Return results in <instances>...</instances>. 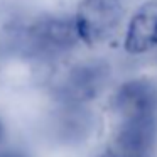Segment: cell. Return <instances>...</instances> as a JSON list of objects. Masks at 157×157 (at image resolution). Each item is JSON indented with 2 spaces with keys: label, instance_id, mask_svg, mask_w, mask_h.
<instances>
[{
  "label": "cell",
  "instance_id": "cell-1",
  "mask_svg": "<svg viewBox=\"0 0 157 157\" xmlns=\"http://www.w3.org/2000/svg\"><path fill=\"white\" fill-rule=\"evenodd\" d=\"M122 15L118 0H81L73 19L78 39L88 48L103 44L115 34Z\"/></svg>",
  "mask_w": 157,
  "mask_h": 157
},
{
  "label": "cell",
  "instance_id": "cell-2",
  "mask_svg": "<svg viewBox=\"0 0 157 157\" xmlns=\"http://www.w3.org/2000/svg\"><path fill=\"white\" fill-rule=\"evenodd\" d=\"M32 48L44 54H58L71 49L79 41L75 21L69 17H46L29 27Z\"/></svg>",
  "mask_w": 157,
  "mask_h": 157
},
{
  "label": "cell",
  "instance_id": "cell-3",
  "mask_svg": "<svg viewBox=\"0 0 157 157\" xmlns=\"http://www.w3.org/2000/svg\"><path fill=\"white\" fill-rule=\"evenodd\" d=\"M115 112L122 120L155 117L157 88L145 79H132L123 83L113 98Z\"/></svg>",
  "mask_w": 157,
  "mask_h": 157
},
{
  "label": "cell",
  "instance_id": "cell-4",
  "mask_svg": "<svg viewBox=\"0 0 157 157\" xmlns=\"http://www.w3.org/2000/svg\"><path fill=\"white\" fill-rule=\"evenodd\" d=\"M123 48L133 56L157 48V0L145 2L132 15L127 25Z\"/></svg>",
  "mask_w": 157,
  "mask_h": 157
},
{
  "label": "cell",
  "instance_id": "cell-5",
  "mask_svg": "<svg viewBox=\"0 0 157 157\" xmlns=\"http://www.w3.org/2000/svg\"><path fill=\"white\" fill-rule=\"evenodd\" d=\"M155 117L122 120L115 133V149L135 155H147L155 142Z\"/></svg>",
  "mask_w": 157,
  "mask_h": 157
},
{
  "label": "cell",
  "instance_id": "cell-6",
  "mask_svg": "<svg viewBox=\"0 0 157 157\" xmlns=\"http://www.w3.org/2000/svg\"><path fill=\"white\" fill-rule=\"evenodd\" d=\"M106 79V69L101 64L90 63L71 69L63 85V95L73 101H86L98 95Z\"/></svg>",
  "mask_w": 157,
  "mask_h": 157
},
{
  "label": "cell",
  "instance_id": "cell-7",
  "mask_svg": "<svg viewBox=\"0 0 157 157\" xmlns=\"http://www.w3.org/2000/svg\"><path fill=\"white\" fill-rule=\"evenodd\" d=\"M101 157H147V155H135V154H127V152H122V150H108L106 154H103Z\"/></svg>",
  "mask_w": 157,
  "mask_h": 157
},
{
  "label": "cell",
  "instance_id": "cell-8",
  "mask_svg": "<svg viewBox=\"0 0 157 157\" xmlns=\"http://www.w3.org/2000/svg\"><path fill=\"white\" fill-rule=\"evenodd\" d=\"M0 157H25V155H22V154H19V152H2Z\"/></svg>",
  "mask_w": 157,
  "mask_h": 157
},
{
  "label": "cell",
  "instance_id": "cell-9",
  "mask_svg": "<svg viewBox=\"0 0 157 157\" xmlns=\"http://www.w3.org/2000/svg\"><path fill=\"white\" fill-rule=\"evenodd\" d=\"M2 137H4V125L0 122V140H2Z\"/></svg>",
  "mask_w": 157,
  "mask_h": 157
}]
</instances>
